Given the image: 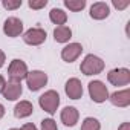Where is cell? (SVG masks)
Masks as SVG:
<instances>
[{"instance_id":"cell-1","label":"cell","mask_w":130,"mask_h":130,"mask_svg":"<svg viewBox=\"0 0 130 130\" xmlns=\"http://www.w3.org/2000/svg\"><path fill=\"white\" fill-rule=\"evenodd\" d=\"M80 71H81V74H84V75H87V77H90V75H98V74H101V72L104 71V61H103L100 57H96V55H93V54H89V55H86L84 60L81 61Z\"/></svg>"},{"instance_id":"cell-2","label":"cell","mask_w":130,"mask_h":130,"mask_svg":"<svg viewBox=\"0 0 130 130\" xmlns=\"http://www.w3.org/2000/svg\"><path fill=\"white\" fill-rule=\"evenodd\" d=\"M28 66L23 60L14 58L8 68V75H9V81L12 83H22V80H26L28 77Z\"/></svg>"},{"instance_id":"cell-3","label":"cell","mask_w":130,"mask_h":130,"mask_svg":"<svg viewBox=\"0 0 130 130\" xmlns=\"http://www.w3.org/2000/svg\"><path fill=\"white\" fill-rule=\"evenodd\" d=\"M38 104H40V107L44 112H47L49 115H54L57 112L58 106H60V95H58V92L57 90H47V92H44L38 98Z\"/></svg>"},{"instance_id":"cell-4","label":"cell","mask_w":130,"mask_h":130,"mask_svg":"<svg viewBox=\"0 0 130 130\" xmlns=\"http://www.w3.org/2000/svg\"><path fill=\"white\" fill-rule=\"evenodd\" d=\"M87 87H89V95H90V98H92L93 103L101 104L106 100H109V90H107V87H106V84L103 81L93 80V81L89 83Z\"/></svg>"},{"instance_id":"cell-5","label":"cell","mask_w":130,"mask_h":130,"mask_svg":"<svg viewBox=\"0 0 130 130\" xmlns=\"http://www.w3.org/2000/svg\"><path fill=\"white\" fill-rule=\"evenodd\" d=\"M46 83H47V74H44L43 71H31V72H28L26 86L29 87L31 92L40 90L43 86H46Z\"/></svg>"},{"instance_id":"cell-6","label":"cell","mask_w":130,"mask_h":130,"mask_svg":"<svg viewBox=\"0 0 130 130\" xmlns=\"http://www.w3.org/2000/svg\"><path fill=\"white\" fill-rule=\"evenodd\" d=\"M46 31L41 28H31L23 34V41L29 46H40L46 41Z\"/></svg>"},{"instance_id":"cell-7","label":"cell","mask_w":130,"mask_h":130,"mask_svg":"<svg viewBox=\"0 0 130 130\" xmlns=\"http://www.w3.org/2000/svg\"><path fill=\"white\" fill-rule=\"evenodd\" d=\"M107 80L113 86H127L130 83V71L127 68H118L112 69L107 74Z\"/></svg>"},{"instance_id":"cell-8","label":"cell","mask_w":130,"mask_h":130,"mask_svg":"<svg viewBox=\"0 0 130 130\" xmlns=\"http://www.w3.org/2000/svg\"><path fill=\"white\" fill-rule=\"evenodd\" d=\"M3 32L11 38L19 37L23 32V22L17 17H8L3 23Z\"/></svg>"},{"instance_id":"cell-9","label":"cell","mask_w":130,"mask_h":130,"mask_svg":"<svg viewBox=\"0 0 130 130\" xmlns=\"http://www.w3.org/2000/svg\"><path fill=\"white\" fill-rule=\"evenodd\" d=\"M83 52V46L80 43H69L61 49V58L66 63H74Z\"/></svg>"},{"instance_id":"cell-10","label":"cell","mask_w":130,"mask_h":130,"mask_svg":"<svg viewBox=\"0 0 130 130\" xmlns=\"http://www.w3.org/2000/svg\"><path fill=\"white\" fill-rule=\"evenodd\" d=\"M64 92L71 100H80L83 96V84L78 78H69L64 86Z\"/></svg>"},{"instance_id":"cell-11","label":"cell","mask_w":130,"mask_h":130,"mask_svg":"<svg viewBox=\"0 0 130 130\" xmlns=\"http://www.w3.org/2000/svg\"><path fill=\"white\" fill-rule=\"evenodd\" d=\"M78 118H80V113H78L77 107H74V106L64 107L60 113V119L66 127H74L78 122Z\"/></svg>"},{"instance_id":"cell-12","label":"cell","mask_w":130,"mask_h":130,"mask_svg":"<svg viewBox=\"0 0 130 130\" xmlns=\"http://www.w3.org/2000/svg\"><path fill=\"white\" fill-rule=\"evenodd\" d=\"M90 17L93 19V20H104V19H107L109 17V14H110V8H109V5L107 3H104V2H96V3H93L92 6H90Z\"/></svg>"},{"instance_id":"cell-13","label":"cell","mask_w":130,"mask_h":130,"mask_svg":"<svg viewBox=\"0 0 130 130\" xmlns=\"http://www.w3.org/2000/svg\"><path fill=\"white\" fill-rule=\"evenodd\" d=\"M109 100L116 107H127L130 104V90L128 89H124V90L113 92L112 95H109Z\"/></svg>"},{"instance_id":"cell-14","label":"cell","mask_w":130,"mask_h":130,"mask_svg":"<svg viewBox=\"0 0 130 130\" xmlns=\"http://www.w3.org/2000/svg\"><path fill=\"white\" fill-rule=\"evenodd\" d=\"M22 92H23L22 83H12V81H9V83H6V86H5V89H3L2 93H3V96L8 101H15V100L20 98Z\"/></svg>"},{"instance_id":"cell-15","label":"cell","mask_w":130,"mask_h":130,"mask_svg":"<svg viewBox=\"0 0 130 130\" xmlns=\"http://www.w3.org/2000/svg\"><path fill=\"white\" fill-rule=\"evenodd\" d=\"M32 112H34V106H32L31 101H20V103H17L15 107H14V116L19 118V119L31 116Z\"/></svg>"},{"instance_id":"cell-16","label":"cell","mask_w":130,"mask_h":130,"mask_svg":"<svg viewBox=\"0 0 130 130\" xmlns=\"http://www.w3.org/2000/svg\"><path fill=\"white\" fill-rule=\"evenodd\" d=\"M54 38L57 43H68L72 38V29L66 25L63 26H57L54 29Z\"/></svg>"},{"instance_id":"cell-17","label":"cell","mask_w":130,"mask_h":130,"mask_svg":"<svg viewBox=\"0 0 130 130\" xmlns=\"http://www.w3.org/2000/svg\"><path fill=\"white\" fill-rule=\"evenodd\" d=\"M49 19L54 25H58V26H63L64 23L68 22V14L64 12L63 9L60 8H52L51 12H49Z\"/></svg>"},{"instance_id":"cell-18","label":"cell","mask_w":130,"mask_h":130,"mask_svg":"<svg viewBox=\"0 0 130 130\" xmlns=\"http://www.w3.org/2000/svg\"><path fill=\"white\" fill-rule=\"evenodd\" d=\"M81 130H101V124L96 118L87 116L81 124Z\"/></svg>"},{"instance_id":"cell-19","label":"cell","mask_w":130,"mask_h":130,"mask_svg":"<svg viewBox=\"0 0 130 130\" xmlns=\"http://www.w3.org/2000/svg\"><path fill=\"white\" fill-rule=\"evenodd\" d=\"M64 6L71 11H74V12H78V11L84 9L86 0H64Z\"/></svg>"},{"instance_id":"cell-20","label":"cell","mask_w":130,"mask_h":130,"mask_svg":"<svg viewBox=\"0 0 130 130\" xmlns=\"http://www.w3.org/2000/svg\"><path fill=\"white\" fill-rule=\"evenodd\" d=\"M22 0H3L2 2V5H3V8L5 9H17V8H20L22 6Z\"/></svg>"},{"instance_id":"cell-21","label":"cell","mask_w":130,"mask_h":130,"mask_svg":"<svg viewBox=\"0 0 130 130\" xmlns=\"http://www.w3.org/2000/svg\"><path fill=\"white\" fill-rule=\"evenodd\" d=\"M41 130H58V127L52 118H44L41 121Z\"/></svg>"},{"instance_id":"cell-22","label":"cell","mask_w":130,"mask_h":130,"mask_svg":"<svg viewBox=\"0 0 130 130\" xmlns=\"http://www.w3.org/2000/svg\"><path fill=\"white\" fill-rule=\"evenodd\" d=\"M28 5L31 9H41L47 5V0H29Z\"/></svg>"},{"instance_id":"cell-23","label":"cell","mask_w":130,"mask_h":130,"mask_svg":"<svg viewBox=\"0 0 130 130\" xmlns=\"http://www.w3.org/2000/svg\"><path fill=\"white\" fill-rule=\"evenodd\" d=\"M113 6L116 8V9H125L128 5H130V2H127V0H125V2H116V0H113Z\"/></svg>"},{"instance_id":"cell-24","label":"cell","mask_w":130,"mask_h":130,"mask_svg":"<svg viewBox=\"0 0 130 130\" xmlns=\"http://www.w3.org/2000/svg\"><path fill=\"white\" fill-rule=\"evenodd\" d=\"M20 130H38V128L35 127V124H32V122H26V124L22 125Z\"/></svg>"},{"instance_id":"cell-25","label":"cell","mask_w":130,"mask_h":130,"mask_svg":"<svg viewBox=\"0 0 130 130\" xmlns=\"http://www.w3.org/2000/svg\"><path fill=\"white\" fill-rule=\"evenodd\" d=\"M5 61H6V55H5V52H3V51H0V68H3Z\"/></svg>"},{"instance_id":"cell-26","label":"cell","mask_w":130,"mask_h":130,"mask_svg":"<svg viewBox=\"0 0 130 130\" xmlns=\"http://www.w3.org/2000/svg\"><path fill=\"white\" fill-rule=\"evenodd\" d=\"M118 130H130V122H122L118 127Z\"/></svg>"},{"instance_id":"cell-27","label":"cell","mask_w":130,"mask_h":130,"mask_svg":"<svg viewBox=\"0 0 130 130\" xmlns=\"http://www.w3.org/2000/svg\"><path fill=\"white\" fill-rule=\"evenodd\" d=\"M5 86H6V81H5V78L0 75V93L3 92V89H5Z\"/></svg>"},{"instance_id":"cell-28","label":"cell","mask_w":130,"mask_h":130,"mask_svg":"<svg viewBox=\"0 0 130 130\" xmlns=\"http://www.w3.org/2000/svg\"><path fill=\"white\" fill-rule=\"evenodd\" d=\"M5 116V107H3V104L0 103V119H2Z\"/></svg>"},{"instance_id":"cell-29","label":"cell","mask_w":130,"mask_h":130,"mask_svg":"<svg viewBox=\"0 0 130 130\" xmlns=\"http://www.w3.org/2000/svg\"><path fill=\"white\" fill-rule=\"evenodd\" d=\"M9 130H20V128H9Z\"/></svg>"}]
</instances>
